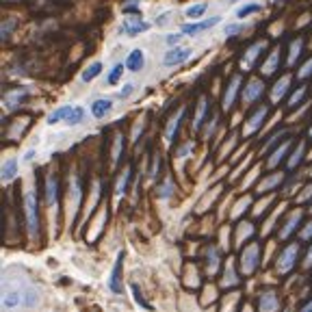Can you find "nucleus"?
I'll use <instances>...</instances> for the list:
<instances>
[{"label":"nucleus","mask_w":312,"mask_h":312,"mask_svg":"<svg viewBox=\"0 0 312 312\" xmlns=\"http://www.w3.org/2000/svg\"><path fill=\"white\" fill-rule=\"evenodd\" d=\"M299 252H301V245L299 243H288L284 249L280 252L278 260H275V271L280 275H288L295 265H297V258H299Z\"/></svg>","instance_id":"obj_4"},{"label":"nucleus","mask_w":312,"mask_h":312,"mask_svg":"<svg viewBox=\"0 0 312 312\" xmlns=\"http://www.w3.org/2000/svg\"><path fill=\"white\" fill-rule=\"evenodd\" d=\"M238 265H241V273L243 275H252L258 269L260 265V245L258 243H249L247 247H243L241 258H238Z\"/></svg>","instance_id":"obj_5"},{"label":"nucleus","mask_w":312,"mask_h":312,"mask_svg":"<svg viewBox=\"0 0 312 312\" xmlns=\"http://www.w3.org/2000/svg\"><path fill=\"white\" fill-rule=\"evenodd\" d=\"M124 9H139V0H126Z\"/></svg>","instance_id":"obj_55"},{"label":"nucleus","mask_w":312,"mask_h":312,"mask_svg":"<svg viewBox=\"0 0 312 312\" xmlns=\"http://www.w3.org/2000/svg\"><path fill=\"white\" fill-rule=\"evenodd\" d=\"M133 91H135V83H126V85L119 89L117 98H119V100H128L130 96H133Z\"/></svg>","instance_id":"obj_43"},{"label":"nucleus","mask_w":312,"mask_h":312,"mask_svg":"<svg viewBox=\"0 0 312 312\" xmlns=\"http://www.w3.org/2000/svg\"><path fill=\"white\" fill-rule=\"evenodd\" d=\"M121 263H124V252L117 254V260L113 265V273H111V280H108V288L113 293H121Z\"/></svg>","instance_id":"obj_17"},{"label":"nucleus","mask_w":312,"mask_h":312,"mask_svg":"<svg viewBox=\"0 0 312 312\" xmlns=\"http://www.w3.org/2000/svg\"><path fill=\"white\" fill-rule=\"evenodd\" d=\"M221 22V16H210L206 20H200V22H191V24H184L182 28H180V33H184V35H200V33H204V31H210V28H215L217 24Z\"/></svg>","instance_id":"obj_11"},{"label":"nucleus","mask_w":312,"mask_h":312,"mask_svg":"<svg viewBox=\"0 0 312 312\" xmlns=\"http://www.w3.org/2000/svg\"><path fill=\"white\" fill-rule=\"evenodd\" d=\"M41 291L28 275L18 267H7L3 271V310H28L39 303Z\"/></svg>","instance_id":"obj_1"},{"label":"nucleus","mask_w":312,"mask_h":312,"mask_svg":"<svg viewBox=\"0 0 312 312\" xmlns=\"http://www.w3.org/2000/svg\"><path fill=\"white\" fill-rule=\"evenodd\" d=\"M26 124H28V119H26V117H24V119H20V121H16V124H13V128H11V133H9L11 139H18V137H20L22 133H24Z\"/></svg>","instance_id":"obj_41"},{"label":"nucleus","mask_w":312,"mask_h":312,"mask_svg":"<svg viewBox=\"0 0 312 312\" xmlns=\"http://www.w3.org/2000/svg\"><path fill=\"white\" fill-rule=\"evenodd\" d=\"M169 18H171V11H167V13H163V16H158V18H156L154 24H156V26H165V24H169V22H167Z\"/></svg>","instance_id":"obj_53"},{"label":"nucleus","mask_w":312,"mask_h":312,"mask_svg":"<svg viewBox=\"0 0 312 312\" xmlns=\"http://www.w3.org/2000/svg\"><path fill=\"white\" fill-rule=\"evenodd\" d=\"M193 54L191 48H180V46H173L169 48L167 52L163 54V68H176V65H182L189 56Z\"/></svg>","instance_id":"obj_7"},{"label":"nucleus","mask_w":312,"mask_h":312,"mask_svg":"<svg viewBox=\"0 0 312 312\" xmlns=\"http://www.w3.org/2000/svg\"><path fill=\"white\" fill-rule=\"evenodd\" d=\"M299 312H312V299H310V301H308L306 306H303V308H301Z\"/></svg>","instance_id":"obj_58"},{"label":"nucleus","mask_w":312,"mask_h":312,"mask_svg":"<svg viewBox=\"0 0 312 312\" xmlns=\"http://www.w3.org/2000/svg\"><path fill=\"white\" fill-rule=\"evenodd\" d=\"M303 96H306V87H299V89H297V91L293 93V96H291L288 104H291V106H297V104H299L301 100H303Z\"/></svg>","instance_id":"obj_44"},{"label":"nucleus","mask_w":312,"mask_h":312,"mask_svg":"<svg viewBox=\"0 0 312 312\" xmlns=\"http://www.w3.org/2000/svg\"><path fill=\"white\" fill-rule=\"evenodd\" d=\"M87 117V113H85V108L81 104H63V106H56L54 111H50L48 113V126H52V124H70V126H78V124H83Z\"/></svg>","instance_id":"obj_2"},{"label":"nucleus","mask_w":312,"mask_h":312,"mask_svg":"<svg viewBox=\"0 0 312 312\" xmlns=\"http://www.w3.org/2000/svg\"><path fill=\"white\" fill-rule=\"evenodd\" d=\"M267 39H260V41H256V43H252V46L245 50V54H243V59H241V68L245 70V72H249L252 68H254V63L258 61V56L265 52L267 50Z\"/></svg>","instance_id":"obj_10"},{"label":"nucleus","mask_w":312,"mask_h":312,"mask_svg":"<svg viewBox=\"0 0 312 312\" xmlns=\"http://www.w3.org/2000/svg\"><path fill=\"white\" fill-rule=\"evenodd\" d=\"M206 11H208V3H195V5H191V7H186V18L198 20V18L204 16Z\"/></svg>","instance_id":"obj_35"},{"label":"nucleus","mask_w":312,"mask_h":312,"mask_svg":"<svg viewBox=\"0 0 312 312\" xmlns=\"http://www.w3.org/2000/svg\"><path fill=\"white\" fill-rule=\"evenodd\" d=\"M282 306L280 295L273 291V288H265L258 295V312H278Z\"/></svg>","instance_id":"obj_8"},{"label":"nucleus","mask_w":312,"mask_h":312,"mask_svg":"<svg viewBox=\"0 0 312 312\" xmlns=\"http://www.w3.org/2000/svg\"><path fill=\"white\" fill-rule=\"evenodd\" d=\"M263 91H265L263 81H260V78H249L247 85H245V89H243V93H241L243 104H245V106L252 104L254 100H258L260 96H263Z\"/></svg>","instance_id":"obj_13"},{"label":"nucleus","mask_w":312,"mask_h":312,"mask_svg":"<svg viewBox=\"0 0 312 312\" xmlns=\"http://www.w3.org/2000/svg\"><path fill=\"white\" fill-rule=\"evenodd\" d=\"M143 68H146V52H143L141 48L130 50L128 56H126V70H130V72H141Z\"/></svg>","instance_id":"obj_15"},{"label":"nucleus","mask_w":312,"mask_h":312,"mask_svg":"<svg viewBox=\"0 0 312 312\" xmlns=\"http://www.w3.org/2000/svg\"><path fill=\"white\" fill-rule=\"evenodd\" d=\"M206 115V98L202 96L198 100V108H195V119H193V128H200L202 126V119H204Z\"/></svg>","instance_id":"obj_37"},{"label":"nucleus","mask_w":312,"mask_h":312,"mask_svg":"<svg viewBox=\"0 0 312 312\" xmlns=\"http://www.w3.org/2000/svg\"><path fill=\"white\" fill-rule=\"evenodd\" d=\"M182 115H184V108H178V113L173 115V117L169 119V124H167V128H165V141L167 143H171L173 137H176L178 126H180V121H182Z\"/></svg>","instance_id":"obj_25"},{"label":"nucleus","mask_w":312,"mask_h":312,"mask_svg":"<svg viewBox=\"0 0 312 312\" xmlns=\"http://www.w3.org/2000/svg\"><path fill=\"white\" fill-rule=\"evenodd\" d=\"M18 176V161L16 158H7L3 163V182H11Z\"/></svg>","instance_id":"obj_31"},{"label":"nucleus","mask_w":312,"mask_h":312,"mask_svg":"<svg viewBox=\"0 0 312 312\" xmlns=\"http://www.w3.org/2000/svg\"><path fill=\"white\" fill-rule=\"evenodd\" d=\"M275 3H282V0H275Z\"/></svg>","instance_id":"obj_63"},{"label":"nucleus","mask_w":312,"mask_h":312,"mask_svg":"<svg viewBox=\"0 0 312 312\" xmlns=\"http://www.w3.org/2000/svg\"><path fill=\"white\" fill-rule=\"evenodd\" d=\"M284 135H286V130H278V133H273V135H271V139L267 141V146L263 148V152H269V150H271V148H273L275 143H278V141H280Z\"/></svg>","instance_id":"obj_42"},{"label":"nucleus","mask_w":312,"mask_h":312,"mask_svg":"<svg viewBox=\"0 0 312 312\" xmlns=\"http://www.w3.org/2000/svg\"><path fill=\"white\" fill-rule=\"evenodd\" d=\"M241 312H252V306H249V303H245V306L241 308Z\"/></svg>","instance_id":"obj_59"},{"label":"nucleus","mask_w":312,"mask_h":312,"mask_svg":"<svg viewBox=\"0 0 312 312\" xmlns=\"http://www.w3.org/2000/svg\"><path fill=\"white\" fill-rule=\"evenodd\" d=\"M35 156V150H28L26 152V154H24V163H28V161H31V158Z\"/></svg>","instance_id":"obj_57"},{"label":"nucleus","mask_w":312,"mask_h":312,"mask_svg":"<svg viewBox=\"0 0 312 312\" xmlns=\"http://www.w3.org/2000/svg\"><path fill=\"white\" fill-rule=\"evenodd\" d=\"M130 165L126 167L124 171L119 173V178H117V184H115V200H121V195L126 193V189H128V182H130Z\"/></svg>","instance_id":"obj_28"},{"label":"nucleus","mask_w":312,"mask_h":312,"mask_svg":"<svg viewBox=\"0 0 312 312\" xmlns=\"http://www.w3.org/2000/svg\"><path fill=\"white\" fill-rule=\"evenodd\" d=\"M254 234V226L249 221H243L238 223V232H236V245H243L245 238H249Z\"/></svg>","instance_id":"obj_36"},{"label":"nucleus","mask_w":312,"mask_h":312,"mask_svg":"<svg viewBox=\"0 0 312 312\" xmlns=\"http://www.w3.org/2000/svg\"><path fill=\"white\" fill-rule=\"evenodd\" d=\"M299 238H301V241H310V238H312V221L306 223V228L299 232Z\"/></svg>","instance_id":"obj_50"},{"label":"nucleus","mask_w":312,"mask_h":312,"mask_svg":"<svg viewBox=\"0 0 312 312\" xmlns=\"http://www.w3.org/2000/svg\"><path fill=\"white\" fill-rule=\"evenodd\" d=\"M280 54H282V48L275 46V48L271 50L269 59L263 63V74H265V76H271L273 72H275V68H278V63H280Z\"/></svg>","instance_id":"obj_27"},{"label":"nucleus","mask_w":312,"mask_h":312,"mask_svg":"<svg viewBox=\"0 0 312 312\" xmlns=\"http://www.w3.org/2000/svg\"><path fill=\"white\" fill-rule=\"evenodd\" d=\"M308 200H312V184H308V186L301 191L299 198H297V202H308Z\"/></svg>","instance_id":"obj_51"},{"label":"nucleus","mask_w":312,"mask_h":312,"mask_svg":"<svg viewBox=\"0 0 312 312\" xmlns=\"http://www.w3.org/2000/svg\"><path fill=\"white\" fill-rule=\"evenodd\" d=\"M238 284H241V280L236 278V271H234V263L232 260H228L226 263V269H223V278H221V286L223 288H236Z\"/></svg>","instance_id":"obj_21"},{"label":"nucleus","mask_w":312,"mask_h":312,"mask_svg":"<svg viewBox=\"0 0 312 312\" xmlns=\"http://www.w3.org/2000/svg\"><path fill=\"white\" fill-rule=\"evenodd\" d=\"M260 11H263V3H247L236 9V18H247V16H254V13H260Z\"/></svg>","instance_id":"obj_32"},{"label":"nucleus","mask_w":312,"mask_h":312,"mask_svg":"<svg viewBox=\"0 0 312 312\" xmlns=\"http://www.w3.org/2000/svg\"><path fill=\"white\" fill-rule=\"evenodd\" d=\"M13 28H16V22H13V20H7L5 24H3V28H0V35H3V39H9V35H11Z\"/></svg>","instance_id":"obj_46"},{"label":"nucleus","mask_w":312,"mask_h":312,"mask_svg":"<svg viewBox=\"0 0 312 312\" xmlns=\"http://www.w3.org/2000/svg\"><path fill=\"white\" fill-rule=\"evenodd\" d=\"M301 48H303V41L301 39H293L291 41V50H288L286 65H295L297 63V59H299V54H301Z\"/></svg>","instance_id":"obj_34"},{"label":"nucleus","mask_w":312,"mask_h":312,"mask_svg":"<svg viewBox=\"0 0 312 312\" xmlns=\"http://www.w3.org/2000/svg\"><path fill=\"white\" fill-rule=\"evenodd\" d=\"M102 74V63L100 61H93L89 68H85L83 70V76H81V81L83 83H91V81H96V78Z\"/></svg>","instance_id":"obj_30"},{"label":"nucleus","mask_w":312,"mask_h":312,"mask_svg":"<svg viewBox=\"0 0 312 312\" xmlns=\"http://www.w3.org/2000/svg\"><path fill=\"white\" fill-rule=\"evenodd\" d=\"M193 150V143H184V146L182 148H180L178 152H176V156H180V158H182V156H186L189 154V152H191Z\"/></svg>","instance_id":"obj_54"},{"label":"nucleus","mask_w":312,"mask_h":312,"mask_svg":"<svg viewBox=\"0 0 312 312\" xmlns=\"http://www.w3.org/2000/svg\"><path fill=\"white\" fill-rule=\"evenodd\" d=\"M303 154H306V143L299 141V143H297V148L293 150V154L288 156V161H286V167H288V169H295V167L303 161Z\"/></svg>","instance_id":"obj_29"},{"label":"nucleus","mask_w":312,"mask_h":312,"mask_svg":"<svg viewBox=\"0 0 312 312\" xmlns=\"http://www.w3.org/2000/svg\"><path fill=\"white\" fill-rule=\"evenodd\" d=\"M252 206V198L249 195H245V198H241L236 202V206H234V210H232V219H238V217L243 215V210H247Z\"/></svg>","instance_id":"obj_38"},{"label":"nucleus","mask_w":312,"mask_h":312,"mask_svg":"<svg viewBox=\"0 0 312 312\" xmlns=\"http://www.w3.org/2000/svg\"><path fill=\"white\" fill-rule=\"evenodd\" d=\"M282 180H284V173H271V176H267L265 180H260L256 189H258V193H267V191H271V189L280 186Z\"/></svg>","instance_id":"obj_26"},{"label":"nucleus","mask_w":312,"mask_h":312,"mask_svg":"<svg viewBox=\"0 0 312 312\" xmlns=\"http://www.w3.org/2000/svg\"><path fill=\"white\" fill-rule=\"evenodd\" d=\"M288 87H291V74H286V76H282L278 83L273 85V89H271V100L273 102H280L282 98L286 96V91H288Z\"/></svg>","instance_id":"obj_24"},{"label":"nucleus","mask_w":312,"mask_h":312,"mask_svg":"<svg viewBox=\"0 0 312 312\" xmlns=\"http://www.w3.org/2000/svg\"><path fill=\"white\" fill-rule=\"evenodd\" d=\"M152 28V22H146L137 16H126L124 22H121V31H124L128 37H135V35H141V33H148Z\"/></svg>","instance_id":"obj_9"},{"label":"nucleus","mask_w":312,"mask_h":312,"mask_svg":"<svg viewBox=\"0 0 312 312\" xmlns=\"http://www.w3.org/2000/svg\"><path fill=\"white\" fill-rule=\"evenodd\" d=\"M308 176H312V167H310V171H308Z\"/></svg>","instance_id":"obj_60"},{"label":"nucleus","mask_w":312,"mask_h":312,"mask_svg":"<svg viewBox=\"0 0 312 312\" xmlns=\"http://www.w3.org/2000/svg\"><path fill=\"white\" fill-rule=\"evenodd\" d=\"M56 198H59V182H56L54 173H50L46 178V204L54 210H56Z\"/></svg>","instance_id":"obj_20"},{"label":"nucleus","mask_w":312,"mask_h":312,"mask_svg":"<svg viewBox=\"0 0 312 312\" xmlns=\"http://www.w3.org/2000/svg\"><path fill=\"white\" fill-rule=\"evenodd\" d=\"M133 293H135V299H137V303H139V306H143L146 310H152V306H150V303H148V301H146V299H143V297L139 295V288H137L135 284H133Z\"/></svg>","instance_id":"obj_48"},{"label":"nucleus","mask_w":312,"mask_h":312,"mask_svg":"<svg viewBox=\"0 0 312 312\" xmlns=\"http://www.w3.org/2000/svg\"><path fill=\"white\" fill-rule=\"evenodd\" d=\"M24 215H26L28 236L35 241L39 234V213H37V195H35L33 189H26L24 193Z\"/></svg>","instance_id":"obj_3"},{"label":"nucleus","mask_w":312,"mask_h":312,"mask_svg":"<svg viewBox=\"0 0 312 312\" xmlns=\"http://www.w3.org/2000/svg\"><path fill=\"white\" fill-rule=\"evenodd\" d=\"M238 31H243V24H236V22H232V24L223 26V33H226V35H236Z\"/></svg>","instance_id":"obj_47"},{"label":"nucleus","mask_w":312,"mask_h":312,"mask_svg":"<svg viewBox=\"0 0 312 312\" xmlns=\"http://www.w3.org/2000/svg\"><path fill=\"white\" fill-rule=\"evenodd\" d=\"M121 72H124V65H115V68L111 70V72H108V78H106V83L108 85H115V83H117L119 81V78H121Z\"/></svg>","instance_id":"obj_40"},{"label":"nucleus","mask_w":312,"mask_h":312,"mask_svg":"<svg viewBox=\"0 0 312 312\" xmlns=\"http://www.w3.org/2000/svg\"><path fill=\"white\" fill-rule=\"evenodd\" d=\"M310 74H312V56L308 59V63H306V65H303V68L299 70V74H297V76H299L301 81H303V78H308Z\"/></svg>","instance_id":"obj_49"},{"label":"nucleus","mask_w":312,"mask_h":312,"mask_svg":"<svg viewBox=\"0 0 312 312\" xmlns=\"http://www.w3.org/2000/svg\"><path fill=\"white\" fill-rule=\"evenodd\" d=\"M81 198H83V186H81V180L76 176L70 178V189H68V223L76 221V213H78V206H81Z\"/></svg>","instance_id":"obj_6"},{"label":"nucleus","mask_w":312,"mask_h":312,"mask_svg":"<svg viewBox=\"0 0 312 312\" xmlns=\"http://www.w3.org/2000/svg\"><path fill=\"white\" fill-rule=\"evenodd\" d=\"M26 89H13V91H7L5 98H3V104H5V111H16V108L20 106V102L26 98Z\"/></svg>","instance_id":"obj_19"},{"label":"nucleus","mask_w":312,"mask_h":312,"mask_svg":"<svg viewBox=\"0 0 312 312\" xmlns=\"http://www.w3.org/2000/svg\"><path fill=\"white\" fill-rule=\"evenodd\" d=\"M182 35H184V33H167V35H165V43H167V46H171V48L178 46V41L182 39Z\"/></svg>","instance_id":"obj_45"},{"label":"nucleus","mask_w":312,"mask_h":312,"mask_svg":"<svg viewBox=\"0 0 312 312\" xmlns=\"http://www.w3.org/2000/svg\"><path fill=\"white\" fill-rule=\"evenodd\" d=\"M301 217H303V210H299V208H295V210H291V213H288L284 226L280 228V238H282V241H286V238L297 230V226L301 223Z\"/></svg>","instance_id":"obj_14"},{"label":"nucleus","mask_w":312,"mask_h":312,"mask_svg":"<svg viewBox=\"0 0 312 312\" xmlns=\"http://www.w3.org/2000/svg\"><path fill=\"white\" fill-rule=\"evenodd\" d=\"M89 108H91V115L96 119H104L113 108V100L111 98H98V100H93Z\"/></svg>","instance_id":"obj_18"},{"label":"nucleus","mask_w":312,"mask_h":312,"mask_svg":"<svg viewBox=\"0 0 312 312\" xmlns=\"http://www.w3.org/2000/svg\"><path fill=\"white\" fill-rule=\"evenodd\" d=\"M308 213H312V206H310V210H308Z\"/></svg>","instance_id":"obj_62"},{"label":"nucleus","mask_w":312,"mask_h":312,"mask_svg":"<svg viewBox=\"0 0 312 312\" xmlns=\"http://www.w3.org/2000/svg\"><path fill=\"white\" fill-rule=\"evenodd\" d=\"M308 135H310V137H312V128H310V130H308Z\"/></svg>","instance_id":"obj_61"},{"label":"nucleus","mask_w":312,"mask_h":312,"mask_svg":"<svg viewBox=\"0 0 312 312\" xmlns=\"http://www.w3.org/2000/svg\"><path fill=\"white\" fill-rule=\"evenodd\" d=\"M173 191H176V186H173V180L167 178L165 182L158 186V198H161V200H169L171 195H173Z\"/></svg>","instance_id":"obj_39"},{"label":"nucleus","mask_w":312,"mask_h":312,"mask_svg":"<svg viewBox=\"0 0 312 312\" xmlns=\"http://www.w3.org/2000/svg\"><path fill=\"white\" fill-rule=\"evenodd\" d=\"M267 115H269V108H267V106H258V108H256V113H254L252 117H249L247 121H245V126H243V135H245V137H249V135H254V133H258V130L263 128V124H265Z\"/></svg>","instance_id":"obj_12"},{"label":"nucleus","mask_w":312,"mask_h":312,"mask_svg":"<svg viewBox=\"0 0 312 312\" xmlns=\"http://www.w3.org/2000/svg\"><path fill=\"white\" fill-rule=\"evenodd\" d=\"M288 150H291V141H282L280 148H275V150L271 152L269 161H267V167H269V169H275V167H278L282 161H284V156H286Z\"/></svg>","instance_id":"obj_22"},{"label":"nucleus","mask_w":312,"mask_h":312,"mask_svg":"<svg viewBox=\"0 0 312 312\" xmlns=\"http://www.w3.org/2000/svg\"><path fill=\"white\" fill-rule=\"evenodd\" d=\"M310 158H312V154H310Z\"/></svg>","instance_id":"obj_64"},{"label":"nucleus","mask_w":312,"mask_h":312,"mask_svg":"<svg viewBox=\"0 0 312 312\" xmlns=\"http://www.w3.org/2000/svg\"><path fill=\"white\" fill-rule=\"evenodd\" d=\"M303 267H306V269H310V267H312V245H310V249H308V254H306V260H303Z\"/></svg>","instance_id":"obj_56"},{"label":"nucleus","mask_w":312,"mask_h":312,"mask_svg":"<svg viewBox=\"0 0 312 312\" xmlns=\"http://www.w3.org/2000/svg\"><path fill=\"white\" fill-rule=\"evenodd\" d=\"M121 148H124V137H121V133H117V135H115V141H113V152H111V167H115V165L119 163Z\"/></svg>","instance_id":"obj_33"},{"label":"nucleus","mask_w":312,"mask_h":312,"mask_svg":"<svg viewBox=\"0 0 312 312\" xmlns=\"http://www.w3.org/2000/svg\"><path fill=\"white\" fill-rule=\"evenodd\" d=\"M219 271V249L215 247V245H210L206 249V273L213 278Z\"/></svg>","instance_id":"obj_23"},{"label":"nucleus","mask_w":312,"mask_h":312,"mask_svg":"<svg viewBox=\"0 0 312 312\" xmlns=\"http://www.w3.org/2000/svg\"><path fill=\"white\" fill-rule=\"evenodd\" d=\"M238 89H241V74H234V76H232V81H230V85H228V89H226V96H223V104H221L223 111H230V108H232Z\"/></svg>","instance_id":"obj_16"},{"label":"nucleus","mask_w":312,"mask_h":312,"mask_svg":"<svg viewBox=\"0 0 312 312\" xmlns=\"http://www.w3.org/2000/svg\"><path fill=\"white\" fill-rule=\"evenodd\" d=\"M269 202H271V198H267L265 202H260V204H258L256 208H254V217H260V215H263V213H265V206L269 204Z\"/></svg>","instance_id":"obj_52"}]
</instances>
